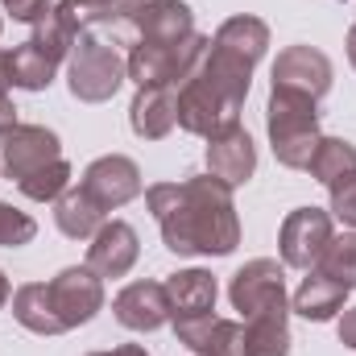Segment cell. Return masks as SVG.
Wrapping results in <instances>:
<instances>
[{
  "label": "cell",
  "mask_w": 356,
  "mask_h": 356,
  "mask_svg": "<svg viewBox=\"0 0 356 356\" xmlns=\"http://www.w3.org/2000/svg\"><path fill=\"white\" fill-rule=\"evenodd\" d=\"M145 203L162 228L166 249L178 257H228L241 245V220L232 207V186L220 178L158 182L145 191Z\"/></svg>",
  "instance_id": "6da1fadb"
},
{
  "label": "cell",
  "mask_w": 356,
  "mask_h": 356,
  "mask_svg": "<svg viewBox=\"0 0 356 356\" xmlns=\"http://www.w3.org/2000/svg\"><path fill=\"white\" fill-rule=\"evenodd\" d=\"M253 67H257L253 58L211 38V46L203 50V58L178 88V124L195 137H211L236 124L241 104L253 83Z\"/></svg>",
  "instance_id": "7a4b0ae2"
},
{
  "label": "cell",
  "mask_w": 356,
  "mask_h": 356,
  "mask_svg": "<svg viewBox=\"0 0 356 356\" xmlns=\"http://www.w3.org/2000/svg\"><path fill=\"white\" fill-rule=\"evenodd\" d=\"M0 154H4L8 178L33 203H50V199H58L71 186V166L63 158V145L42 124H17V129H8L0 137Z\"/></svg>",
  "instance_id": "3957f363"
},
{
  "label": "cell",
  "mask_w": 356,
  "mask_h": 356,
  "mask_svg": "<svg viewBox=\"0 0 356 356\" xmlns=\"http://www.w3.org/2000/svg\"><path fill=\"white\" fill-rule=\"evenodd\" d=\"M269 141L282 166L290 170H307L315 149H319V116H315V99L294 95V91H277L269 95Z\"/></svg>",
  "instance_id": "277c9868"
},
{
  "label": "cell",
  "mask_w": 356,
  "mask_h": 356,
  "mask_svg": "<svg viewBox=\"0 0 356 356\" xmlns=\"http://www.w3.org/2000/svg\"><path fill=\"white\" fill-rule=\"evenodd\" d=\"M129 79L124 71V58L99 42L95 33H79L75 46H71V58H67V83H71V95L83 99V104H104L112 99L116 88Z\"/></svg>",
  "instance_id": "5b68a950"
},
{
  "label": "cell",
  "mask_w": 356,
  "mask_h": 356,
  "mask_svg": "<svg viewBox=\"0 0 356 356\" xmlns=\"http://www.w3.org/2000/svg\"><path fill=\"white\" fill-rule=\"evenodd\" d=\"M207 46H211V38H203V33H191L186 42H175V46L133 42V50L124 58V71L137 88H182Z\"/></svg>",
  "instance_id": "8992f818"
},
{
  "label": "cell",
  "mask_w": 356,
  "mask_h": 356,
  "mask_svg": "<svg viewBox=\"0 0 356 356\" xmlns=\"http://www.w3.org/2000/svg\"><path fill=\"white\" fill-rule=\"evenodd\" d=\"M332 241V211H319V207H298L286 216L282 224V236H277V249H282V266L290 269H315V261L323 257Z\"/></svg>",
  "instance_id": "52a82bcc"
},
{
  "label": "cell",
  "mask_w": 356,
  "mask_h": 356,
  "mask_svg": "<svg viewBox=\"0 0 356 356\" xmlns=\"http://www.w3.org/2000/svg\"><path fill=\"white\" fill-rule=\"evenodd\" d=\"M46 290H50V302H54V315H58L63 332L88 323L91 315L104 307V286H99V277H95L88 266L83 269L79 266L63 269L54 282H46Z\"/></svg>",
  "instance_id": "ba28073f"
},
{
  "label": "cell",
  "mask_w": 356,
  "mask_h": 356,
  "mask_svg": "<svg viewBox=\"0 0 356 356\" xmlns=\"http://www.w3.org/2000/svg\"><path fill=\"white\" fill-rule=\"evenodd\" d=\"M273 88L277 91H294L307 99H323L332 88V63L323 50L315 46H290L277 54L273 63Z\"/></svg>",
  "instance_id": "9c48e42d"
},
{
  "label": "cell",
  "mask_w": 356,
  "mask_h": 356,
  "mask_svg": "<svg viewBox=\"0 0 356 356\" xmlns=\"http://www.w3.org/2000/svg\"><path fill=\"white\" fill-rule=\"evenodd\" d=\"M79 186L99 203V211H116V207H124L129 199L141 195V170H137L133 158L108 154V158H95L88 170H83V182Z\"/></svg>",
  "instance_id": "30bf717a"
},
{
  "label": "cell",
  "mask_w": 356,
  "mask_h": 356,
  "mask_svg": "<svg viewBox=\"0 0 356 356\" xmlns=\"http://www.w3.org/2000/svg\"><path fill=\"white\" fill-rule=\"evenodd\" d=\"M129 33L149 46H175L195 33V13L182 0H141L129 17Z\"/></svg>",
  "instance_id": "8fae6325"
},
{
  "label": "cell",
  "mask_w": 356,
  "mask_h": 356,
  "mask_svg": "<svg viewBox=\"0 0 356 356\" xmlns=\"http://www.w3.org/2000/svg\"><path fill=\"white\" fill-rule=\"evenodd\" d=\"M228 298H232V307L241 311V319H249V315H257V311H266V307L286 302L282 266L269 261V257L249 261L245 269H236V277H232V286H228Z\"/></svg>",
  "instance_id": "7c38bea8"
},
{
  "label": "cell",
  "mask_w": 356,
  "mask_h": 356,
  "mask_svg": "<svg viewBox=\"0 0 356 356\" xmlns=\"http://www.w3.org/2000/svg\"><path fill=\"white\" fill-rule=\"evenodd\" d=\"M207 170L211 178H220L224 186H241L249 182L257 170V145L241 124H228L220 133L207 137Z\"/></svg>",
  "instance_id": "4fadbf2b"
},
{
  "label": "cell",
  "mask_w": 356,
  "mask_h": 356,
  "mask_svg": "<svg viewBox=\"0 0 356 356\" xmlns=\"http://www.w3.org/2000/svg\"><path fill=\"white\" fill-rule=\"evenodd\" d=\"M116 323L129 332H158L162 323H170V294L166 282H133L116 294L112 302Z\"/></svg>",
  "instance_id": "5bb4252c"
},
{
  "label": "cell",
  "mask_w": 356,
  "mask_h": 356,
  "mask_svg": "<svg viewBox=\"0 0 356 356\" xmlns=\"http://www.w3.org/2000/svg\"><path fill=\"white\" fill-rule=\"evenodd\" d=\"M175 336L199 356H249L245 323H236V319H220V315L182 319V323H175Z\"/></svg>",
  "instance_id": "9a60e30c"
},
{
  "label": "cell",
  "mask_w": 356,
  "mask_h": 356,
  "mask_svg": "<svg viewBox=\"0 0 356 356\" xmlns=\"http://www.w3.org/2000/svg\"><path fill=\"white\" fill-rule=\"evenodd\" d=\"M141 245H137V232L124 224V220H112L104 224L88 245V269L95 277H124L133 261H137Z\"/></svg>",
  "instance_id": "2e32d148"
},
{
  "label": "cell",
  "mask_w": 356,
  "mask_h": 356,
  "mask_svg": "<svg viewBox=\"0 0 356 356\" xmlns=\"http://www.w3.org/2000/svg\"><path fill=\"white\" fill-rule=\"evenodd\" d=\"M166 294H170V323L203 319V315L216 311V277H211L207 269H182V273H170Z\"/></svg>",
  "instance_id": "e0dca14e"
},
{
  "label": "cell",
  "mask_w": 356,
  "mask_h": 356,
  "mask_svg": "<svg viewBox=\"0 0 356 356\" xmlns=\"http://www.w3.org/2000/svg\"><path fill=\"white\" fill-rule=\"evenodd\" d=\"M129 120H133V133L145 141L166 137L178 124V88H137Z\"/></svg>",
  "instance_id": "ac0fdd59"
},
{
  "label": "cell",
  "mask_w": 356,
  "mask_h": 356,
  "mask_svg": "<svg viewBox=\"0 0 356 356\" xmlns=\"http://www.w3.org/2000/svg\"><path fill=\"white\" fill-rule=\"evenodd\" d=\"M54 220H58L63 236H71V241H88L104 228V211L83 186H67L54 199Z\"/></svg>",
  "instance_id": "d6986e66"
},
{
  "label": "cell",
  "mask_w": 356,
  "mask_h": 356,
  "mask_svg": "<svg viewBox=\"0 0 356 356\" xmlns=\"http://www.w3.org/2000/svg\"><path fill=\"white\" fill-rule=\"evenodd\" d=\"M286 302L277 307H266L257 315L245 319V344H249V356H286L290 353V327H286Z\"/></svg>",
  "instance_id": "ffe728a7"
},
{
  "label": "cell",
  "mask_w": 356,
  "mask_h": 356,
  "mask_svg": "<svg viewBox=\"0 0 356 356\" xmlns=\"http://www.w3.org/2000/svg\"><path fill=\"white\" fill-rule=\"evenodd\" d=\"M141 0H63L58 13L67 17V25L75 33H88L95 25H124L129 29V17L137 13Z\"/></svg>",
  "instance_id": "44dd1931"
},
{
  "label": "cell",
  "mask_w": 356,
  "mask_h": 356,
  "mask_svg": "<svg viewBox=\"0 0 356 356\" xmlns=\"http://www.w3.org/2000/svg\"><path fill=\"white\" fill-rule=\"evenodd\" d=\"M54 71H58V58H50L33 38L21 42L17 50H8V83H13V88L42 91V88H50Z\"/></svg>",
  "instance_id": "7402d4cb"
},
{
  "label": "cell",
  "mask_w": 356,
  "mask_h": 356,
  "mask_svg": "<svg viewBox=\"0 0 356 356\" xmlns=\"http://www.w3.org/2000/svg\"><path fill=\"white\" fill-rule=\"evenodd\" d=\"M13 315L21 327L38 332V336H63V323L54 315V302H50V290L46 282H29L13 294Z\"/></svg>",
  "instance_id": "603a6c76"
},
{
  "label": "cell",
  "mask_w": 356,
  "mask_h": 356,
  "mask_svg": "<svg viewBox=\"0 0 356 356\" xmlns=\"http://www.w3.org/2000/svg\"><path fill=\"white\" fill-rule=\"evenodd\" d=\"M344 286L340 282H332V277H323L319 269L311 273V277H302V286H298V294H294V311L302 315V319H315V323H323V319H332L340 307H344Z\"/></svg>",
  "instance_id": "cb8c5ba5"
},
{
  "label": "cell",
  "mask_w": 356,
  "mask_h": 356,
  "mask_svg": "<svg viewBox=\"0 0 356 356\" xmlns=\"http://www.w3.org/2000/svg\"><path fill=\"white\" fill-rule=\"evenodd\" d=\"M307 170L319 178V182L336 186L340 178L356 175V145H353V141H344V137H323Z\"/></svg>",
  "instance_id": "d4e9b609"
},
{
  "label": "cell",
  "mask_w": 356,
  "mask_h": 356,
  "mask_svg": "<svg viewBox=\"0 0 356 356\" xmlns=\"http://www.w3.org/2000/svg\"><path fill=\"white\" fill-rule=\"evenodd\" d=\"M315 269L332 282H340L344 290L356 286V232H344V236H332L323 257L315 261Z\"/></svg>",
  "instance_id": "484cf974"
},
{
  "label": "cell",
  "mask_w": 356,
  "mask_h": 356,
  "mask_svg": "<svg viewBox=\"0 0 356 356\" xmlns=\"http://www.w3.org/2000/svg\"><path fill=\"white\" fill-rule=\"evenodd\" d=\"M33 232H38V224H33L25 211H17V207L0 203V249L29 245V241H33Z\"/></svg>",
  "instance_id": "4316f807"
},
{
  "label": "cell",
  "mask_w": 356,
  "mask_h": 356,
  "mask_svg": "<svg viewBox=\"0 0 356 356\" xmlns=\"http://www.w3.org/2000/svg\"><path fill=\"white\" fill-rule=\"evenodd\" d=\"M332 216H340L344 224L356 228V175L340 178V182L332 186Z\"/></svg>",
  "instance_id": "83f0119b"
},
{
  "label": "cell",
  "mask_w": 356,
  "mask_h": 356,
  "mask_svg": "<svg viewBox=\"0 0 356 356\" xmlns=\"http://www.w3.org/2000/svg\"><path fill=\"white\" fill-rule=\"evenodd\" d=\"M0 4H4V8L13 13V21H29V25H33L38 17H46V13L54 8L50 0H0Z\"/></svg>",
  "instance_id": "f1b7e54d"
},
{
  "label": "cell",
  "mask_w": 356,
  "mask_h": 356,
  "mask_svg": "<svg viewBox=\"0 0 356 356\" xmlns=\"http://www.w3.org/2000/svg\"><path fill=\"white\" fill-rule=\"evenodd\" d=\"M8 129H17V108H13V99L0 91V137H4Z\"/></svg>",
  "instance_id": "f546056e"
},
{
  "label": "cell",
  "mask_w": 356,
  "mask_h": 356,
  "mask_svg": "<svg viewBox=\"0 0 356 356\" xmlns=\"http://www.w3.org/2000/svg\"><path fill=\"white\" fill-rule=\"evenodd\" d=\"M340 344L356 348V307L353 311H344V319H340Z\"/></svg>",
  "instance_id": "4dcf8cb0"
},
{
  "label": "cell",
  "mask_w": 356,
  "mask_h": 356,
  "mask_svg": "<svg viewBox=\"0 0 356 356\" xmlns=\"http://www.w3.org/2000/svg\"><path fill=\"white\" fill-rule=\"evenodd\" d=\"M91 356H149L141 344H124V348H112V353H91Z\"/></svg>",
  "instance_id": "1f68e13d"
},
{
  "label": "cell",
  "mask_w": 356,
  "mask_h": 356,
  "mask_svg": "<svg viewBox=\"0 0 356 356\" xmlns=\"http://www.w3.org/2000/svg\"><path fill=\"white\" fill-rule=\"evenodd\" d=\"M8 88V54L0 50V91Z\"/></svg>",
  "instance_id": "d6a6232c"
},
{
  "label": "cell",
  "mask_w": 356,
  "mask_h": 356,
  "mask_svg": "<svg viewBox=\"0 0 356 356\" xmlns=\"http://www.w3.org/2000/svg\"><path fill=\"white\" fill-rule=\"evenodd\" d=\"M348 63L356 67V21H353V29H348Z\"/></svg>",
  "instance_id": "836d02e7"
},
{
  "label": "cell",
  "mask_w": 356,
  "mask_h": 356,
  "mask_svg": "<svg viewBox=\"0 0 356 356\" xmlns=\"http://www.w3.org/2000/svg\"><path fill=\"white\" fill-rule=\"evenodd\" d=\"M4 302H8V277L0 273V307H4Z\"/></svg>",
  "instance_id": "e575fe53"
}]
</instances>
